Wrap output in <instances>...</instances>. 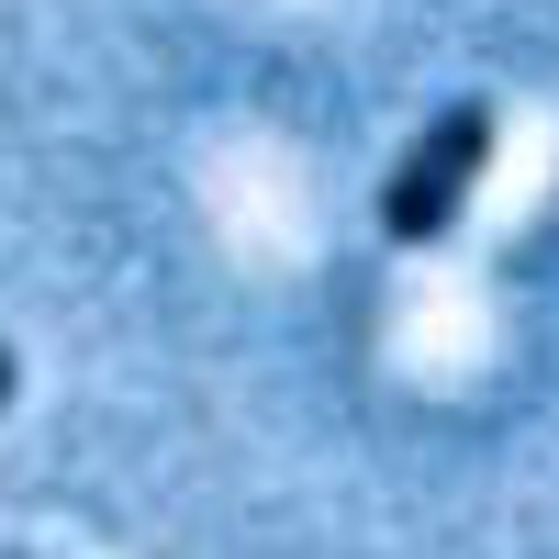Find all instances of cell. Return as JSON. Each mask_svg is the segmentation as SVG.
Returning <instances> with one entry per match:
<instances>
[{
    "label": "cell",
    "mask_w": 559,
    "mask_h": 559,
    "mask_svg": "<svg viewBox=\"0 0 559 559\" xmlns=\"http://www.w3.org/2000/svg\"><path fill=\"white\" fill-rule=\"evenodd\" d=\"M481 157H492V102H448L426 134H414V157L381 179V236L392 247H437L459 224V202H471Z\"/></svg>",
    "instance_id": "6da1fadb"
},
{
    "label": "cell",
    "mask_w": 559,
    "mask_h": 559,
    "mask_svg": "<svg viewBox=\"0 0 559 559\" xmlns=\"http://www.w3.org/2000/svg\"><path fill=\"white\" fill-rule=\"evenodd\" d=\"M0 403H12V347H0Z\"/></svg>",
    "instance_id": "7a4b0ae2"
},
{
    "label": "cell",
    "mask_w": 559,
    "mask_h": 559,
    "mask_svg": "<svg viewBox=\"0 0 559 559\" xmlns=\"http://www.w3.org/2000/svg\"><path fill=\"white\" fill-rule=\"evenodd\" d=\"M12 559H23V548H12Z\"/></svg>",
    "instance_id": "3957f363"
}]
</instances>
